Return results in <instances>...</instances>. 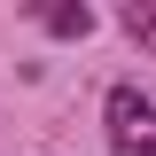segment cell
<instances>
[{"label": "cell", "mask_w": 156, "mask_h": 156, "mask_svg": "<svg viewBox=\"0 0 156 156\" xmlns=\"http://www.w3.org/2000/svg\"><path fill=\"white\" fill-rule=\"evenodd\" d=\"M109 148L117 156H156V101L140 86H117L109 94Z\"/></svg>", "instance_id": "1"}, {"label": "cell", "mask_w": 156, "mask_h": 156, "mask_svg": "<svg viewBox=\"0 0 156 156\" xmlns=\"http://www.w3.org/2000/svg\"><path fill=\"white\" fill-rule=\"evenodd\" d=\"M47 31H62V39H86V31H94V16H86V8H47Z\"/></svg>", "instance_id": "2"}, {"label": "cell", "mask_w": 156, "mask_h": 156, "mask_svg": "<svg viewBox=\"0 0 156 156\" xmlns=\"http://www.w3.org/2000/svg\"><path fill=\"white\" fill-rule=\"evenodd\" d=\"M125 31H133L140 47H156V0H133V8H125Z\"/></svg>", "instance_id": "3"}]
</instances>
